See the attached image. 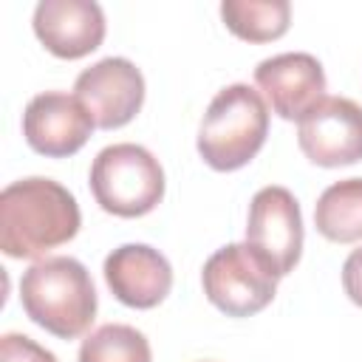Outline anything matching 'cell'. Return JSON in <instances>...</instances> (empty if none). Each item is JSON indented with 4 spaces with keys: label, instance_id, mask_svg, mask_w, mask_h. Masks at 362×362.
I'll return each instance as SVG.
<instances>
[{
    "label": "cell",
    "instance_id": "1",
    "mask_svg": "<svg viewBox=\"0 0 362 362\" xmlns=\"http://www.w3.org/2000/svg\"><path fill=\"white\" fill-rule=\"evenodd\" d=\"M82 215L74 192L54 178L31 175L0 192V249L17 260H34L68 243Z\"/></svg>",
    "mask_w": 362,
    "mask_h": 362
},
{
    "label": "cell",
    "instance_id": "2",
    "mask_svg": "<svg viewBox=\"0 0 362 362\" xmlns=\"http://www.w3.org/2000/svg\"><path fill=\"white\" fill-rule=\"evenodd\" d=\"M20 303L31 322L59 339L82 337L96 317L90 272L65 255L40 257L20 280Z\"/></svg>",
    "mask_w": 362,
    "mask_h": 362
},
{
    "label": "cell",
    "instance_id": "3",
    "mask_svg": "<svg viewBox=\"0 0 362 362\" xmlns=\"http://www.w3.org/2000/svg\"><path fill=\"white\" fill-rule=\"evenodd\" d=\"M269 136V107L246 82L221 88L198 127V156L218 173L246 167Z\"/></svg>",
    "mask_w": 362,
    "mask_h": 362
},
{
    "label": "cell",
    "instance_id": "4",
    "mask_svg": "<svg viewBox=\"0 0 362 362\" xmlns=\"http://www.w3.org/2000/svg\"><path fill=\"white\" fill-rule=\"evenodd\" d=\"M88 184L96 204L119 218L147 215L164 198V170L158 158L133 141L102 147L90 164Z\"/></svg>",
    "mask_w": 362,
    "mask_h": 362
},
{
    "label": "cell",
    "instance_id": "5",
    "mask_svg": "<svg viewBox=\"0 0 362 362\" xmlns=\"http://www.w3.org/2000/svg\"><path fill=\"white\" fill-rule=\"evenodd\" d=\"M274 269L249 246L226 243L212 252L201 272L206 300L226 317H252L263 311L277 294Z\"/></svg>",
    "mask_w": 362,
    "mask_h": 362
},
{
    "label": "cell",
    "instance_id": "6",
    "mask_svg": "<svg viewBox=\"0 0 362 362\" xmlns=\"http://www.w3.org/2000/svg\"><path fill=\"white\" fill-rule=\"evenodd\" d=\"M246 243L286 277L303 255V212L286 187H263L252 195L246 218Z\"/></svg>",
    "mask_w": 362,
    "mask_h": 362
},
{
    "label": "cell",
    "instance_id": "7",
    "mask_svg": "<svg viewBox=\"0 0 362 362\" xmlns=\"http://www.w3.org/2000/svg\"><path fill=\"white\" fill-rule=\"evenodd\" d=\"M74 96L93 116L96 127L116 130L141 110L144 76L127 57H105L76 76Z\"/></svg>",
    "mask_w": 362,
    "mask_h": 362
},
{
    "label": "cell",
    "instance_id": "8",
    "mask_svg": "<svg viewBox=\"0 0 362 362\" xmlns=\"http://www.w3.org/2000/svg\"><path fill=\"white\" fill-rule=\"evenodd\" d=\"M297 144L317 167H345L362 158V107L348 96H325L297 124Z\"/></svg>",
    "mask_w": 362,
    "mask_h": 362
},
{
    "label": "cell",
    "instance_id": "9",
    "mask_svg": "<svg viewBox=\"0 0 362 362\" xmlns=\"http://www.w3.org/2000/svg\"><path fill=\"white\" fill-rule=\"evenodd\" d=\"M96 122L85 105L62 90L37 93L23 113V136L28 147L48 158H68L85 147Z\"/></svg>",
    "mask_w": 362,
    "mask_h": 362
},
{
    "label": "cell",
    "instance_id": "10",
    "mask_svg": "<svg viewBox=\"0 0 362 362\" xmlns=\"http://www.w3.org/2000/svg\"><path fill=\"white\" fill-rule=\"evenodd\" d=\"M255 85L280 119H303L325 99V71L314 54H274L255 68Z\"/></svg>",
    "mask_w": 362,
    "mask_h": 362
},
{
    "label": "cell",
    "instance_id": "11",
    "mask_svg": "<svg viewBox=\"0 0 362 362\" xmlns=\"http://www.w3.org/2000/svg\"><path fill=\"white\" fill-rule=\"evenodd\" d=\"M37 40L59 59H79L105 40V11L93 0H40L34 8Z\"/></svg>",
    "mask_w": 362,
    "mask_h": 362
},
{
    "label": "cell",
    "instance_id": "12",
    "mask_svg": "<svg viewBox=\"0 0 362 362\" xmlns=\"http://www.w3.org/2000/svg\"><path fill=\"white\" fill-rule=\"evenodd\" d=\"M105 283L130 308H156L173 288L170 260L147 243H122L105 257Z\"/></svg>",
    "mask_w": 362,
    "mask_h": 362
},
{
    "label": "cell",
    "instance_id": "13",
    "mask_svg": "<svg viewBox=\"0 0 362 362\" xmlns=\"http://www.w3.org/2000/svg\"><path fill=\"white\" fill-rule=\"evenodd\" d=\"M314 226L334 243L362 240V178H342L325 187L314 206Z\"/></svg>",
    "mask_w": 362,
    "mask_h": 362
},
{
    "label": "cell",
    "instance_id": "14",
    "mask_svg": "<svg viewBox=\"0 0 362 362\" xmlns=\"http://www.w3.org/2000/svg\"><path fill=\"white\" fill-rule=\"evenodd\" d=\"M221 20L240 40L269 42L288 31L291 6L288 0H223Z\"/></svg>",
    "mask_w": 362,
    "mask_h": 362
},
{
    "label": "cell",
    "instance_id": "15",
    "mask_svg": "<svg viewBox=\"0 0 362 362\" xmlns=\"http://www.w3.org/2000/svg\"><path fill=\"white\" fill-rule=\"evenodd\" d=\"M147 337L124 322H107L90 331L79 345V362H150Z\"/></svg>",
    "mask_w": 362,
    "mask_h": 362
},
{
    "label": "cell",
    "instance_id": "16",
    "mask_svg": "<svg viewBox=\"0 0 362 362\" xmlns=\"http://www.w3.org/2000/svg\"><path fill=\"white\" fill-rule=\"evenodd\" d=\"M0 362H57V356L25 334H3Z\"/></svg>",
    "mask_w": 362,
    "mask_h": 362
},
{
    "label": "cell",
    "instance_id": "17",
    "mask_svg": "<svg viewBox=\"0 0 362 362\" xmlns=\"http://www.w3.org/2000/svg\"><path fill=\"white\" fill-rule=\"evenodd\" d=\"M342 288L351 303L362 308V246L354 249L342 263Z\"/></svg>",
    "mask_w": 362,
    "mask_h": 362
}]
</instances>
